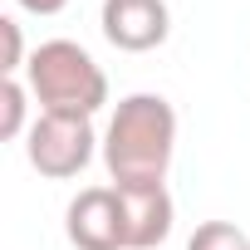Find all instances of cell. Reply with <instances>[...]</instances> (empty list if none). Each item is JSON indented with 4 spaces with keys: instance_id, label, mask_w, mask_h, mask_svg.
I'll use <instances>...</instances> for the list:
<instances>
[{
    "instance_id": "2",
    "label": "cell",
    "mask_w": 250,
    "mask_h": 250,
    "mask_svg": "<svg viewBox=\"0 0 250 250\" xmlns=\"http://www.w3.org/2000/svg\"><path fill=\"white\" fill-rule=\"evenodd\" d=\"M25 83L40 98V113H74V118H93L108 103V74L98 69V59L74 44V40H44L30 64H25Z\"/></svg>"
},
{
    "instance_id": "7",
    "label": "cell",
    "mask_w": 250,
    "mask_h": 250,
    "mask_svg": "<svg viewBox=\"0 0 250 250\" xmlns=\"http://www.w3.org/2000/svg\"><path fill=\"white\" fill-rule=\"evenodd\" d=\"M30 83H20V79H0V138H20V133H30L25 128V108H30Z\"/></svg>"
},
{
    "instance_id": "10",
    "label": "cell",
    "mask_w": 250,
    "mask_h": 250,
    "mask_svg": "<svg viewBox=\"0 0 250 250\" xmlns=\"http://www.w3.org/2000/svg\"><path fill=\"white\" fill-rule=\"evenodd\" d=\"M15 5H20V10H30V15H59L69 0H15Z\"/></svg>"
},
{
    "instance_id": "5",
    "label": "cell",
    "mask_w": 250,
    "mask_h": 250,
    "mask_svg": "<svg viewBox=\"0 0 250 250\" xmlns=\"http://www.w3.org/2000/svg\"><path fill=\"white\" fill-rule=\"evenodd\" d=\"M64 230L74 250H128L118 187H83L64 211Z\"/></svg>"
},
{
    "instance_id": "9",
    "label": "cell",
    "mask_w": 250,
    "mask_h": 250,
    "mask_svg": "<svg viewBox=\"0 0 250 250\" xmlns=\"http://www.w3.org/2000/svg\"><path fill=\"white\" fill-rule=\"evenodd\" d=\"M0 35H5V59H0V74H5V79H15L30 59H25V40H20V25L5 15V20H0Z\"/></svg>"
},
{
    "instance_id": "4",
    "label": "cell",
    "mask_w": 250,
    "mask_h": 250,
    "mask_svg": "<svg viewBox=\"0 0 250 250\" xmlns=\"http://www.w3.org/2000/svg\"><path fill=\"white\" fill-rule=\"evenodd\" d=\"M103 40L123 54H147L172 35V10L167 0H103Z\"/></svg>"
},
{
    "instance_id": "6",
    "label": "cell",
    "mask_w": 250,
    "mask_h": 250,
    "mask_svg": "<svg viewBox=\"0 0 250 250\" xmlns=\"http://www.w3.org/2000/svg\"><path fill=\"white\" fill-rule=\"evenodd\" d=\"M118 206H123V240H128V250H157V245L172 235L177 206H172L167 182L118 187Z\"/></svg>"
},
{
    "instance_id": "8",
    "label": "cell",
    "mask_w": 250,
    "mask_h": 250,
    "mask_svg": "<svg viewBox=\"0 0 250 250\" xmlns=\"http://www.w3.org/2000/svg\"><path fill=\"white\" fill-rule=\"evenodd\" d=\"M187 250H250V235L235 221H201L187 240Z\"/></svg>"
},
{
    "instance_id": "1",
    "label": "cell",
    "mask_w": 250,
    "mask_h": 250,
    "mask_svg": "<svg viewBox=\"0 0 250 250\" xmlns=\"http://www.w3.org/2000/svg\"><path fill=\"white\" fill-rule=\"evenodd\" d=\"M177 152V108L162 93H128L103 133V162L113 187H152L167 182Z\"/></svg>"
},
{
    "instance_id": "3",
    "label": "cell",
    "mask_w": 250,
    "mask_h": 250,
    "mask_svg": "<svg viewBox=\"0 0 250 250\" xmlns=\"http://www.w3.org/2000/svg\"><path fill=\"white\" fill-rule=\"evenodd\" d=\"M93 118H74V113H40L25 133V157L40 177L49 182H69L93 162Z\"/></svg>"
}]
</instances>
